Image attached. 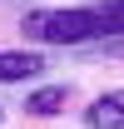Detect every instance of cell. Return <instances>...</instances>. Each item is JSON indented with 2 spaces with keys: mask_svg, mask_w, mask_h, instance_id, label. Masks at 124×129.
Listing matches in <instances>:
<instances>
[{
  "mask_svg": "<svg viewBox=\"0 0 124 129\" xmlns=\"http://www.w3.org/2000/svg\"><path fill=\"white\" fill-rule=\"evenodd\" d=\"M70 94H75L70 84H40V89L25 94V114H35V119H55V114H65Z\"/></svg>",
  "mask_w": 124,
  "mask_h": 129,
  "instance_id": "3957f363",
  "label": "cell"
},
{
  "mask_svg": "<svg viewBox=\"0 0 124 129\" xmlns=\"http://www.w3.org/2000/svg\"><path fill=\"white\" fill-rule=\"evenodd\" d=\"M20 35L35 45H89V40H99V20H94V5L30 10L20 20Z\"/></svg>",
  "mask_w": 124,
  "mask_h": 129,
  "instance_id": "6da1fadb",
  "label": "cell"
},
{
  "mask_svg": "<svg viewBox=\"0 0 124 129\" xmlns=\"http://www.w3.org/2000/svg\"><path fill=\"white\" fill-rule=\"evenodd\" d=\"M0 124H5V109H0Z\"/></svg>",
  "mask_w": 124,
  "mask_h": 129,
  "instance_id": "8992f818",
  "label": "cell"
},
{
  "mask_svg": "<svg viewBox=\"0 0 124 129\" xmlns=\"http://www.w3.org/2000/svg\"><path fill=\"white\" fill-rule=\"evenodd\" d=\"M84 124L89 129H124V89L99 94L89 109H84Z\"/></svg>",
  "mask_w": 124,
  "mask_h": 129,
  "instance_id": "277c9868",
  "label": "cell"
},
{
  "mask_svg": "<svg viewBox=\"0 0 124 129\" xmlns=\"http://www.w3.org/2000/svg\"><path fill=\"white\" fill-rule=\"evenodd\" d=\"M94 20H99V35H124V0H99L94 5Z\"/></svg>",
  "mask_w": 124,
  "mask_h": 129,
  "instance_id": "5b68a950",
  "label": "cell"
},
{
  "mask_svg": "<svg viewBox=\"0 0 124 129\" xmlns=\"http://www.w3.org/2000/svg\"><path fill=\"white\" fill-rule=\"evenodd\" d=\"M50 70V60L40 50L20 45V50H0V84H25V80H40Z\"/></svg>",
  "mask_w": 124,
  "mask_h": 129,
  "instance_id": "7a4b0ae2",
  "label": "cell"
}]
</instances>
